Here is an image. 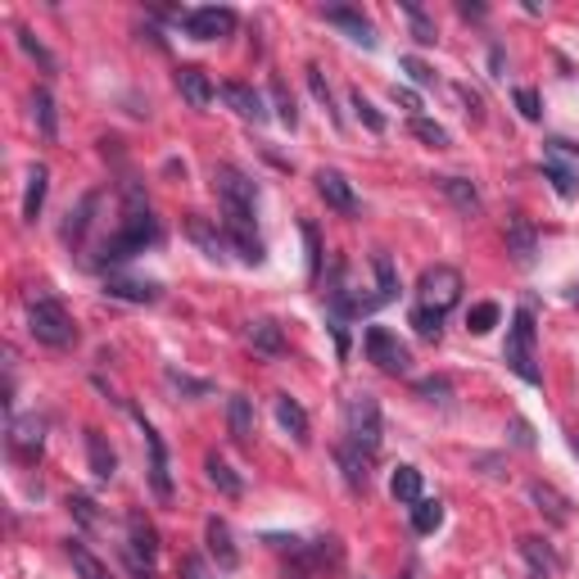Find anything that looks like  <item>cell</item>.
Here are the masks:
<instances>
[{"instance_id": "cell-49", "label": "cell", "mask_w": 579, "mask_h": 579, "mask_svg": "<svg viewBox=\"0 0 579 579\" xmlns=\"http://www.w3.org/2000/svg\"><path fill=\"white\" fill-rule=\"evenodd\" d=\"M512 100H516L521 118H530V122H539V118H543V100H539V91H534V87H516V91H512Z\"/></svg>"}, {"instance_id": "cell-25", "label": "cell", "mask_w": 579, "mask_h": 579, "mask_svg": "<svg viewBox=\"0 0 579 579\" xmlns=\"http://www.w3.org/2000/svg\"><path fill=\"white\" fill-rule=\"evenodd\" d=\"M227 430L236 444H249L254 440V399L249 394H231L227 399Z\"/></svg>"}, {"instance_id": "cell-44", "label": "cell", "mask_w": 579, "mask_h": 579, "mask_svg": "<svg viewBox=\"0 0 579 579\" xmlns=\"http://www.w3.org/2000/svg\"><path fill=\"white\" fill-rule=\"evenodd\" d=\"M412 326H416L421 340H440V335H444V313H434V308L416 304V308H412Z\"/></svg>"}, {"instance_id": "cell-41", "label": "cell", "mask_w": 579, "mask_h": 579, "mask_svg": "<svg viewBox=\"0 0 579 579\" xmlns=\"http://www.w3.org/2000/svg\"><path fill=\"white\" fill-rule=\"evenodd\" d=\"M272 109H276V118H281V127H290L295 131L299 127V109H295V96H290V87L276 78L272 82Z\"/></svg>"}, {"instance_id": "cell-17", "label": "cell", "mask_w": 579, "mask_h": 579, "mask_svg": "<svg viewBox=\"0 0 579 579\" xmlns=\"http://www.w3.org/2000/svg\"><path fill=\"white\" fill-rule=\"evenodd\" d=\"M335 462H340V471H344V484L353 489V493H362V489H367L372 484V457L367 453H362L357 444H340L335 449Z\"/></svg>"}, {"instance_id": "cell-35", "label": "cell", "mask_w": 579, "mask_h": 579, "mask_svg": "<svg viewBox=\"0 0 579 579\" xmlns=\"http://www.w3.org/2000/svg\"><path fill=\"white\" fill-rule=\"evenodd\" d=\"M32 118H37V127H41V136H46V140H55V136H59V113H55V96H50L46 87H37V91H32Z\"/></svg>"}, {"instance_id": "cell-7", "label": "cell", "mask_w": 579, "mask_h": 579, "mask_svg": "<svg viewBox=\"0 0 579 579\" xmlns=\"http://www.w3.org/2000/svg\"><path fill=\"white\" fill-rule=\"evenodd\" d=\"M416 290H421V304L425 308H434V313H449L457 299H462V272L457 267H449V263H434V267H425L421 272V281H416Z\"/></svg>"}, {"instance_id": "cell-12", "label": "cell", "mask_w": 579, "mask_h": 579, "mask_svg": "<svg viewBox=\"0 0 579 579\" xmlns=\"http://www.w3.org/2000/svg\"><path fill=\"white\" fill-rule=\"evenodd\" d=\"M322 19L326 23H335V28H344L362 50H376V28H372V19L362 14V10H353V5H326L322 10Z\"/></svg>"}, {"instance_id": "cell-46", "label": "cell", "mask_w": 579, "mask_h": 579, "mask_svg": "<svg viewBox=\"0 0 579 579\" xmlns=\"http://www.w3.org/2000/svg\"><path fill=\"white\" fill-rule=\"evenodd\" d=\"M498 317H502L498 304H475V308L466 313V331H471V335H489V331L498 326Z\"/></svg>"}, {"instance_id": "cell-11", "label": "cell", "mask_w": 579, "mask_h": 579, "mask_svg": "<svg viewBox=\"0 0 579 579\" xmlns=\"http://www.w3.org/2000/svg\"><path fill=\"white\" fill-rule=\"evenodd\" d=\"M317 195L326 199V208H335V213H344V217H357V213H362L357 190H353V181H348L340 168H322V172H317Z\"/></svg>"}, {"instance_id": "cell-28", "label": "cell", "mask_w": 579, "mask_h": 579, "mask_svg": "<svg viewBox=\"0 0 579 579\" xmlns=\"http://www.w3.org/2000/svg\"><path fill=\"white\" fill-rule=\"evenodd\" d=\"M46 190H50V168H46V164H32V168H28V190H23V222H37V217H41Z\"/></svg>"}, {"instance_id": "cell-9", "label": "cell", "mask_w": 579, "mask_h": 579, "mask_svg": "<svg viewBox=\"0 0 579 579\" xmlns=\"http://www.w3.org/2000/svg\"><path fill=\"white\" fill-rule=\"evenodd\" d=\"M186 37H195V41H217V37H231V28H236V10H217V5H204V10H186Z\"/></svg>"}, {"instance_id": "cell-58", "label": "cell", "mask_w": 579, "mask_h": 579, "mask_svg": "<svg viewBox=\"0 0 579 579\" xmlns=\"http://www.w3.org/2000/svg\"><path fill=\"white\" fill-rule=\"evenodd\" d=\"M570 449H575V457H579V430H570Z\"/></svg>"}, {"instance_id": "cell-30", "label": "cell", "mask_w": 579, "mask_h": 579, "mask_svg": "<svg viewBox=\"0 0 579 579\" xmlns=\"http://www.w3.org/2000/svg\"><path fill=\"white\" fill-rule=\"evenodd\" d=\"M204 471H208V484H213L217 493H222V498H240V493H245V480H240L222 457H217V453L204 457Z\"/></svg>"}, {"instance_id": "cell-15", "label": "cell", "mask_w": 579, "mask_h": 579, "mask_svg": "<svg viewBox=\"0 0 579 579\" xmlns=\"http://www.w3.org/2000/svg\"><path fill=\"white\" fill-rule=\"evenodd\" d=\"M204 539H208V552H213L217 570H227V575H231V570L240 566V552H236V543H231V525H227L222 516H208Z\"/></svg>"}, {"instance_id": "cell-38", "label": "cell", "mask_w": 579, "mask_h": 579, "mask_svg": "<svg viewBox=\"0 0 579 579\" xmlns=\"http://www.w3.org/2000/svg\"><path fill=\"white\" fill-rule=\"evenodd\" d=\"M407 131L421 140V145H430V150H449V131L434 122V118H425V113H416V118H407Z\"/></svg>"}, {"instance_id": "cell-43", "label": "cell", "mask_w": 579, "mask_h": 579, "mask_svg": "<svg viewBox=\"0 0 579 579\" xmlns=\"http://www.w3.org/2000/svg\"><path fill=\"white\" fill-rule=\"evenodd\" d=\"M299 236H304V249H308V281H317L322 276V231H317V222H308V217H304V222H299Z\"/></svg>"}, {"instance_id": "cell-59", "label": "cell", "mask_w": 579, "mask_h": 579, "mask_svg": "<svg viewBox=\"0 0 579 579\" xmlns=\"http://www.w3.org/2000/svg\"><path fill=\"white\" fill-rule=\"evenodd\" d=\"M570 304H575V308H579V285H575V290H570Z\"/></svg>"}, {"instance_id": "cell-16", "label": "cell", "mask_w": 579, "mask_h": 579, "mask_svg": "<svg viewBox=\"0 0 579 579\" xmlns=\"http://www.w3.org/2000/svg\"><path fill=\"white\" fill-rule=\"evenodd\" d=\"M127 552L140 557L145 566L159 561V534H155V525L145 521L140 512H127Z\"/></svg>"}, {"instance_id": "cell-5", "label": "cell", "mask_w": 579, "mask_h": 579, "mask_svg": "<svg viewBox=\"0 0 579 579\" xmlns=\"http://www.w3.org/2000/svg\"><path fill=\"white\" fill-rule=\"evenodd\" d=\"M534 340H539V331H534V313L530 308H521L516 313V322H512V335H507V344H502V357H507V367H512L525 385H543V372L534 367Z\"/></svg>"}, {"instance_id": "cell-50", "label": "cell", "mask_w": 579, "mask_h": 579, "mask_svg": "<svg viewBox=\"0 0 579 579\" xmlns=\"http://www.w3.org/2000/svg\"><path fill=\"white\" fill-rule=\"evenodd\" d=\"M399 68L407 72V78H412L416 87H430V82H434V72H430V68H425L416 55H403V59H399Z\"/></svg>"}, {"instance_id": "cell-34", "label": "cell", "mask_w": 579, "mask_h": 579, "mask_svg": "<svg viewBox=\"0 0 579 579\" xmlns=\"http://www.w3.org/2000/svg\"><path fill=\"white\" fill-rule=\"evenodd\" d=\"M521 557L534 566V579H552V575H557V557H552V548H548L543 539L525 534V539H521Z\"/></svg>"}, {"instance_id": "cell-33", "label": "cell", "mask_w": 579, "mask_h": 579, "mask_svg": "<svg viewBox=\"0 0 579 579\" xmlns=\"http://www.w3.org/2000/svg\"><path fill=\"white\" fill-rule=\"evenodd\" d=\"M164 381H168V390L172 394H181V399H208L213 394V381H199V376H190V372H181V367H164Z\"/></svg>"}, {"instance_id": "cell-26", "label": "cell", "mask_w": 579, "mask_h": 579, "mask_svg": "<svg viewBox=\"0 0 579 579\" xmlns=\"http://www.w3.org/2000/svg\"><path fill=\"white\" fill-rule=\"evenodd\" d=\"M87 466L96 480H113V471H118V453L109 449V440L100 430H87Z\"/></svg>"}, {"instance_id": "cell-18", "label": "cell", "mask_w": 579, "mask_h": 579, "mask_svg": "<svg viewBox=\"0 0 579 579\" xmlns=\"http://www.w3.org/2000/svg\"><path fill=\"white\" fill-rule=\"evenodd\" d=\"M530 502L539 507V512H543L552 525H570V516H575V512H570V498H566L557 484H548V480H534V484H530Z\"/></svg>"}, {"instance_id": "cell-20", "label": "cell", "mask_w": 579, "mask_h": 579, "mask_svg": "<svg viewBox=\"0 0 579 579\" xmlns=\"http://www.w3.org/2000/svg\"><path fill=\"white\" fill-rule=\"evenodd\" d=\"M434 186H440V195H444L457 213H466V217H475V213L484 208L480 186H475V181H466V177H434Z\"/></svg>"}, {"instance_id": "cell-40", "label": "cell", "mask_w": 579, "mask_h": 579, "mask_svg": "<svg viewBox=\"0 0 579 579\" xmlns=\"http://www.w3.org/2000/svg\"><path fill=\"white\" fill-rule=\"evenodd\" d=\"M14 37H19L23 55H28V59H32V63H37L41 72H55V68H59V59H55V55H50V50H46V46L37 41V32H32V28H19Z\"/></svg>"}, {"instance_id": "cell-56", "label": "cell", "mask_w": 579, "mask_h": 579, "mask_svg": "<svg viewBox=\"0 0 579 579\" xmlns=\"http://www.w3.org/2000/svg\"><path fill=\"white\" fill-rule=\"evenodd\" d=\"M186 579H208V570H204L199 557H186Z\"/></svg>"}, {"instance_id": "cell-36", "label": "cell", "mask_w": 579, "mask_h": 579, "mask_svg": "<svg viewBox=\"0 0 579 579\" xmlns=\"http://www.w3.org/2000/svg\"><path fill=\"white\" fill-rule=\"evenodd\" d=\"M440 525H444V502H440V498L412 502V530H416V534H434Z\"/></svg>"}, {"instance_id": "cell-29", "label": "cell", "mask_w": 579, "mask_h": 579, "mask_svg": "<svg viewBox=\"0 0 579 579\" xmlns=\"http://www.w3.org/2000/svg\"><path fill=\"white\" fill-rule=\"evenodd\" d=\"M372 272H376V299H381V304H394L403 285H399V267H394V258H390L385 249L372 254Z\"/></svg>"}, {"instance_id": "cell-47", "label": "cell", "mask_w": 579, "mask_h": 579, "mask_svg": "<svg viewBox=\"0 0 579 579\" xmlns=\"http://www.w3.org/2000/svg\"><path fill=\"white\" fill-rule=\"evenodd\" d=\"M68 512H72V521H78L82 530H96V525H100V512H96V502H91L87 493H68Z\"/></svg>"}, {"instance_id": "cell-2", "label": "cell", "mask_w": 579, "mask_h": 579, "mask_svg": "<svg viewBox=\"0 0 579 579\" xmlns=\"http://www.w3.org/2000/svg\"><path fill=\"white\" fill-rule=\"evenodd\" d=\"M213 190H217V199H222V217H227V227H245V231H254L258 190H254V181H249L236 164H217V168H213Z\"/></svg>"}, {"instance_id": "cell-1", "label": "cell", "mask_w": 579, "mask_h": 579, "mask_svg": "<svg viewBox=\"0 0 579 579\" xmlns=\"http://www.w3.org/2000/svg\"><path fill=\"white\" fill-rule=\"evenodd\" d=\"M159 240V222L150 213V199H145L140 181H122V227L100 245V258L96 267H113V263H127L136 254H145V245Z\"/></svg>"}, {"instance_id": "cell-19", "label": "cell", "mask_w": 579, "mask_h": 579, "mask_svg": "<svg viewBox=\"0 0 579 579\" xmlns=\"http://www.w3.org/2000/svg\"><path fill=\"white\" fill-rule=\"evenodd\" d=\"M96 208H100V190H87V195L78 199V208H68V222H63V245L78 249V245L87 240V231H91V222H96Z\"/></svg>"}, {"instance_id": "cell-32", "label": "cell", "mask_w": 579, "mask_h": 579, "mask_svg": "<svg viewBox=\"0 0 579 579\" xmlns=\"http://www.w3.org/2000/svg\"><path fill=\"white\" fill-rule=\"evenodd\" d=\"M399 10L407 14V28H412L416 46H434V41H440V28H434V19L425 14V5H416V0H399Z\"/></svg>"}, {"instance_id": "cell-10", "label": "cell", "mask_w": 579, "mask_h": 579, "mask_svg": "<svg viewBox=\"0 0 579 579\" xmlns=\"http://www.w3.org/2000/svg\"><path fill=\"white\" fill-rule=\"evenodd\" d=\"M41 449H46V421L41 416H14L10 421V453L19 462H41Z\"/></svg>"}, {"instance_id": "cell-21", "label": "cell", "mask_w": 579, "mask_h": 579, "mask_svg": "<svg viewBox=\"0 0 579 579\" xmlns=\"http://www.w3.org/2000/svg\"><path fill=\"white\" fill-rule=\"evenodd\" d=\"M105 295L122 299V304H159V281H127V276H109L105 281Z\"/></svg>"}, {"instance_id": "cell-22", "label": "cell", "mask_w": 579, "mask_h": 579, "mask_svg": "<svg viewBox=\"0 0 579 579\" xmlns=\"http://www.w3.org/2000/svg\"><path fill=\"white\" fill-rule=\"evenodd\" d=\"M177 91L186 96V105L190 109H208L213 105V82H208V72L204 68H195V63H186V68H177Z\"/></svg>"}, {"instance_id": "cell-31", "label": "cell", "mask_w": 579, "mask_h": 579, "mask_svg": "<svg viewBox=\"0 0 579 579\" xmlns=\"http://www.w3.org/2000/svg\"><path fill=\"white\" fill-rule=\"evenodd\" d=\"M276 421H281V430L295 434V444H308V412L290 394H276Z\"/></svg>"}, {"instance_id": "cell-13", "label": "cell", "mask_w": 579, "mask_h": 579, "mask_svg": "<svg viewBox=\"0 0 579 579\" xmlns=\"http://www.w3.org/2000/svg\"><path fill=\"white\" fill-rule=\"evenodd\" d=\"M502 236H507V254H512L521 267H530V263H534V254H539V236H534V227L525 222L521 213H512V217H507Z\"/></svg>"}, {"instance_id": "cell-57", "label": "cell", "mask_w": 579, "mask_h": 579, "mask_svg": "<svg viewBox=\"0 0 579 579\" xmlns=\"http://www.w3.org/2000/svg\"><path fill=\"white\" fill-rule=\"evenodd\" d=\"M457 14H462V19H484L489 10H484V5H457Z\"/></svg>"}, {"instance_id": "cell-39", "label": "cell", "mask_w": 579, "mask_h": 579, "mask_svg": "<svg viewBox=\"0 0 579 579\" xmlns=\"http://www.w3.org/2000/svg\"><path fill=\"white\" fill-rule=\"evenodd\" d=\"M543 177L552 181V190H557L561 199H575V195H579V172H575V168H566V164H557V159H543Z\"/></svg>"}, {"instance_id": "cell-37", "label": "cell", "mask_w": 579, "mask_h": 579, "mask_svg": "<svg viewBox=\"0 0 579 579\" xmlns=\"http://www.w3.org/2000/svg\"><path fill=\"white\" fill-rule=\"evenodd\" d=\"M390 493H394V502H421V471L416 466H399L394 475H390Z\"/></svg>"}, {"instance_id": "cell-24", "label": "cell", "mask_w": 579, "mask_h": 579, "mask_svg": "<svg viewBox=\"0 0 579 579\" xmlns=\"http://www.w3.org/2000/svg\"><path fill=\"white\" fill-rule=\"evenodd\" d=\"M245 335H249L254 353H263V357H281V353H285V331H281V322H272V317H254Z\"/></svg>"}, {"instance_id": "cell-4", "label": "cell", "mask_w": 579, "mask_h": 579, "mask_svg": "<svg viewBox=\"0 0 579 579\" xmlns=\"http://www.w3.org/2000/svg\"><path fill=\"white\" fill-rule=\"evenodd\" d=\"M344 434H348V444H357L367 457L381 453L385 425H381V403H376L372 394H353V399L344 403Z\"/></svg>"}, {"instance_id": "cell-52", "label": "cell", "mask_w": 579, "mask_h": 579, "mask_svg": "<svg viewBox=\"0 0 579 579\" xmlns=\"http://www.w3.org/2000/svg\"><path fill=\"white\" fill-rule=\"evenodd\" d=\"M457 96H462V105H466V113H471V118H475V122H480V118H484V109H480V96H475V91H471V87H462V91H457Z\"/></svg>"}, {"instance_id": "cell-54", "label": "cell", "mask_w": 579, "mask_h": 579, "mask_svg": "<svg viewBox=\"0 0 579 579\" xmlns=\"http://www.w3.org/2000/svg\"><path fill=\"white\" fill-rule=\"evenodd\" d=\"M512 434H516V444H521V449H534V434H530V425H525L521 416L512 421Z\"/></svg>"}, {"instance_id": "cell-48", "label": "cell", "mask_w": 579, "mask_h": 579, "mask_svg": "<svg viewBox=\"0 0 579 579\" xmlns=\"http://www.w3.org/2000/svg\"><path fill=\"white\" fill-rule=\"evenodd\" d=\"M348 105L357 109V118H362V122H367V131H376V136L385 131V113H381L367 96H362V91H353V96H348Z\"/></svg>"}, {"instance_id": "cell-51", "label": "cell", "mask_w": 579, "mask_h": 579, "mask_svg": "<svg viewBox=\"0 0 579 579\" xmlns=\"http://www.w3.org/2000/svg\"><path fill=\"white\" fill-rule=\"evenodd\" d=\"M394 105H403L412 118H416V109H421V100H416V91H407V87H394Z\"/></svg>"}, {"instance_id": "cell-53", "label": "cell", "mask_w": 579, "mask_h": 579, "mask_svg": "<svg viewBox=\"0 0 579 579\" xmlns=\"http://www.w3.org/2000/svg\"><path fill=\"white\" fill-rule=\"evenodd\" d=\"M331 331H335V348H340V357H348V326H344L340 317H331Z\"/></svg>"}, {"instance_id": "cell-45", "label": "cell", "mask_w": 579, "mask_h": 579, "mask_svg": "<svg viewBox=\"0 0 579 579\" xmlns=\"http://www.w3.org/2000/svg\"><path fill=\"white\" fill-rule=\"evenodd\" d=\"M412 390H416V399H425V403H449V399H453V381H449V376H425V381H416Z\"/></svg>"}, {"instance_id": "cell-14", "label": "cell", "mask_w": 579, "mask_h": 579, "mask_svg": "<svg viewBox=\"0 0 579 579\" xmlns=\"http://www.w3.org/2000/svg\"><path fill=\"white\" fill-rule=\"evenodd\" d=\"M186 236L208 254V258H217L222 263L227 254H231V240H227V231H217V222H208V217H199V213H190L186 217Z\"/></svg>"}, {"instance_id": "cell-55", "label": "cell", "mask_w": 579, "mask_h": 579, "mask_svg": "<svg viewBox=\"0 0 579 579\" xmlns=\"http://www.w3.org/2000/svg\"><path fill=\"white\" fill-rule=\"evenodd\" d=\"M502 68H507V55H502V46H493L489 50V72H493V78H502Z\"/></svg>"}, {"instance_id": "cell-6", "label": "cell", "mask_w": 579, "mask_h": 579, "mask_svg": "<svg viewBox=\"0 0 579 579\" xmlns=\"http://www.w3.org/2000/svg\"><path fill=\"white\" fill-rule=\"evenodd\" d=\"M362 353H367V362H376L385 376H407L412 372L407 344L394 331H385V326H367V335H362Z\"/></svg>"}, {"instance_id": "cell-23", "label": "cell", "mask_w": 579, "mask_h": 579, "mask_svg": "<svg viewBox=\"0 0 579 579\" xmlns=\"http://www.w3.org/2000/svg\"><path fill=\"white\" fill-rule=\"evenodd\" d=\"M222 100H227L240 118H249V122H267V105H263V96H258L249 82H227V87H222Z\"/></svg>"}, {"instance_id": "cell-27", "label": "cell", "mask_w": 579, "mask_h": 579, "mask_svg": "<svg viewBox=\"0 0 579 579\" xmlns=\"http://www.w3.org/2000/svg\"><path fill=\"white\" fill-rule=\"evenodd\" d=\"M63 552H68V561H72V570H78V579H113V570L82 543V539H68L63 543Z\"/></svg>"}, {"instance_id": "cell-42", "label": "cell", "mask_w": 579, "mask_h": 579, "mask_svg": "<svg viewBox=\"0 0 579 579\" xmlns=\"http://www.w3.org/2000/svg\"><path fill=\"white\" fill-rule=\"evenodd\" d=\"M304 72H308V91H313V100L331 113V122H335V127H344V118H340V109H335V100H331V87H326V78H322V68H317V63H308Z\"/></svg>"}, {"instance_id": "cell-8", "label": "cell", "mask_w": 579, "mask_h": 579, "mask_svg": "<svg viewBox=\"0 0 579 579\" xmlns=\"http://www.w3.org/2000/svg\"><path fill=\"white\" fill-rule=\"evenodd\" d=\"M136 416V425H140V434H145V449H150V489H155V498L159 502H172V471H168V449H164V434L145 421L140 412H131Z\"/></svg>"}, {"instance_id": "cell-3", "label": "cell", "mask_w": 579, "mask_h": 579, "mask_svg": "<svg viewBox=\"0 0 579 579\" xmlns=\"http://www.w3.org/2000/svg\"><path fill=\"white\" fill-rule=\"evenodd\" d=\"M28 331H32V340L46 344V348H68V344H78V326H72L68 308H63L59 299H50V295L32 299V308H28Z\"/></svg>"}]
</instances>
